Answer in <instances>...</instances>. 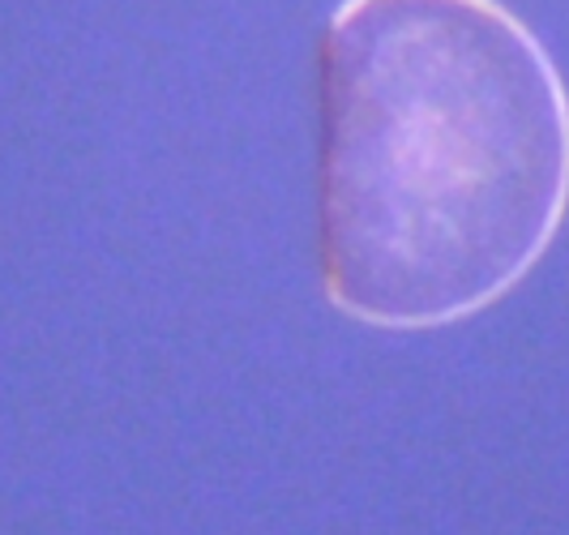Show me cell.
<instances>
[{
	"label": "cell",
	"mask_w": 569,
	"mask_h": 535,
	"mask_svg": "<svg viewBox=\"0 0 569 535\" xmlns=\"http://www.w3.org/2000/svg\"><path fill=\"white\" fill-rule=\"evenodd\" d=\"M569 206V95L492 0H351L317 34V270L356 321H458Z\"/></svg>",
	"instance_id": "1"
}]
</instances>
